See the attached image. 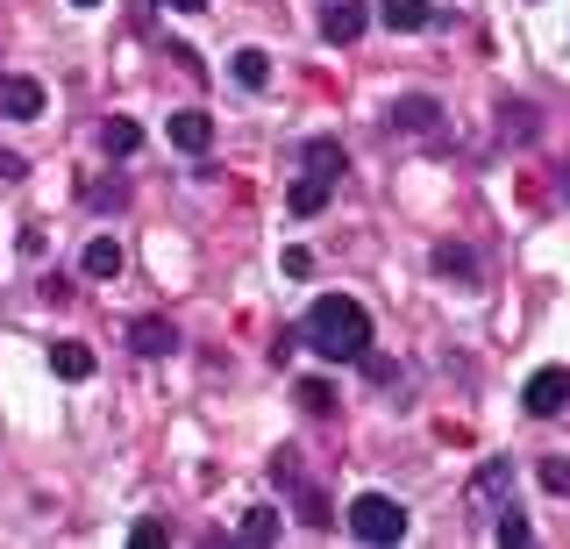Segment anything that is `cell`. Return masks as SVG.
I'll return each mask as SVG.
<instances>
[{
    "label": "cell",
    "mask_w": 570,
    "mask_h": 549,
    "mask_svg": "<svg viewBox=\"0 0 570 549\" xmlns=\"http://www.w3.org/2000/svg\"><path fill=\"white\" fill-rule=\"evenodd\" d=\"M307 350L314 357H328V364H364V350H371V314L356 307L350 293H321L314 307H307Z\"/></svg>",
    "instance_id": "obj_1"
},
{
    "label": "cell",
    "mask_w": 570,
    "mask_h": 549,
    "mask_svg": "<svg viewBox=\"0 0 570 549\" xmlns=\"http://www.w3.org/2000/svg\"><path fill=\"white\" fill-rule=\"evenodd\" d=\"M350 536L356 542H400L406 536V507L385 500V492H356L350 500Z\"/></svg>",
    "instance_id": "obj_2"
},
{
    "label": "cell",
    "mask_w": 570,
    "mask_h": 549,
    "mask_svg": "<svg viewBox=\"0 0 570 549\" xmlns=\"http://www.w3.org/2000/svg\"><path fill=\"white\" fill-rule=\"evenodd\" d=\"M521 406L534 421H557L570 406V364H542V371H534V379L521 385Z\"/></svg>",
    "instance_id": "obj_3"
},
{
    "label": "cell",
    "mask_w": 570,
    "mask_h": 549,
    "mask_svg": "<svg viewBox=\"0 0 570 549\" xmlns=\"http://www.w3.org/2000/svg\"><path fill=\"white\" fill-rule=\"evenodd\" d=\"M435 121H442V100L435 94H400L385 108V129H400V136H428Z\"/></svg>",
    "instance_id": "obj_4"
},
{
    "label": "cell",
    "mask_w": 570,
    "mask_h": 549,
    "mask_svg": "<svg viewBox=\"0 0 570 549\" xmlns=\"http://www.w3.org/2000/svg\"><path fill=\"white\" fill-rule=\"evenodd\" d=\"M129 350H136V357H171L178 329L165 322V314H142V322H129Z\"/></svg>",
    "instance_id": "obj_5"
},
{
    "label": "cell",
    "mask_w": 570,
    "mask_h": 549,
    "mask_svg": "<svg viewBox=\"0 0 570 549\" xmlns=\"http://www.w3.org/2000/svg\"><path fill=\"white\" fill-rule=\"evenodd\" d=\"M165 136H171V144L186 150V157H200V150L214 144V115H200V108H178V115L165 121Z\"/></svg>",
    "instance_id": "obj_6"
},
{
    "label": "cell",
    "mask_w": 570,
    "mask_h": 549,
    "mask_svg": "<svg viewBox=\"0 0 570 549\" xmlns=\"http://www.w3.org/2000/svg\"><path fill=\"white\" fill-rule=\"evenodd\" d=\"M371 29V14L356 8V0H328V8H321V37L328 43H356Z\"/></svg>",
    "instance_id": "obj_7"
},
{
    "label": "cell",
    "mask_w": 570,
    "mask_h": 549,
    "mask_svg": "<svg viewBox=\"0 0 570 549\" xmlns=\"http://www.w3.org/2000/svg\"><path fill=\"white\" fill-rule=\"evenodd\" d=\"M0 115H8V121H36V115H43V86L22 79V72L0 79Z\"/></svg>",
    "instance_id": "obj_8"
},
{
    "label": "cell",
    "mask_w": 570,
    "mask_h": 549,
    "mask_svg": "<svg viewBox=\"0 0 570 549\" xmlns=\"http://www.w3.org/2000/svg\"><path fill=\"white\" fill-rule=\"evenodd\" d=\"M328 193H335V179H321V171H299V179L285 186V207H293L299 222H314L321 207H328Z\"/></svg>",
    "instance_id": "obj_9"
},
{
    "label": "cell",
    "mask_w": 570,
    "mask_h": 549,
    "mask_svg": "<svg viewBox=\"0 0 570 549\" xmlns=\"http://www.w3.org/2000/svg\"><path fill=\"white\" fill-rule=\"evenodd\" d=\"M507 492H513V464H507V457H485V464L471 471V500L478 507H499Z\"/></svg>",
    "instance_id": "obj_10"
},
{
    "label": "cell",
    "mask_w": 570,
    "mask_h": 549,
    "mask_svg": "<svg viewBox=\"0 0 570 549\" xmlns=\"http://www.w3.org/2000/svg\"><path fill=\"white\" fill-rule=\"evenodd\" d=\"M379 22L392 29V37H414V29L435 22V8H428V0H379Z\"/></svg>",
    "instance_id": "obj_11"
},
{
    "label": "cell",
    "mask_w": 570,
    "mask_h": 549,
    "mask_svg": "<svg viewBox=\"0 0 570 549\" xmlns=\"http://www.w3.org/2000/svg\"><path fill=\"white\" fill-rule=\"evenodd\" d=\"M428 264H435V278H456V286H478V257L463 251V243H435V251H428Z\"/></svg>",
    "instance_id": "obj_12"
},
{
    "label": "cell",
    "mask_w": 570,
    "mask_h": 549,
    "mask_svg": "<svg viewBox=\"0 0 570 549\" xmlns=\"http://www.w3.org/2000/svg\"><path fill=\"white\" fill-rule=\"evenodd\" d=\"M79 272H86V278H121V243H115V236H94V243L79 251Z\"/></svg>",
    "instance_id": "obj_13"
},
{
    "label": "cell",
    "mask_w": 570,
    "mask_h": 549,
    "mask_svg": "<svg viewBox=\"0 0 570 549\" xmlns=\"http://www.w3.org/2000/svg\"><path fill=\"white\" fill-rule=\"evenodd\" d=\"M50 371H58L65 385L94 379V350H86V343H50Z\"/></svg>",
    "instance_id": "obj_14"
},
{
    "label": "cell",
    "mask_w": 570,
    "mask_h": 549,
    "mask_svg": "<svg viewBox=\"0 0 570 549\" xmlns=\"http://www.w3.org/2000/svg\"><path fill=\"white\" fill-rule=\"evenodd\" d=\"M299 157H307V171H321V179H343V171H350V150L335 144V136H314Z\"/></svg>",
    "instance_id": "obj_15"
},
{
    "label": "cell",
    "mask_w": 570,
    "mask_h": 549,
    "mask_svg": "<svg viewBox=\"0 0 570 549\" xmlns=\"http://www.w3.org/2000/svg\"><path fill=\"white\" fill-rule=\"evenodd\" d=\"M100 150H107V157H136V150H142V129H136L129 115H107V121H100Z\"/></svg>",
    "instance_id": "obj_16"
},
{
    "label": "cell",
    "mask_w": 570,
    "mask_h": 549,
    "mask_svg": "<svg viewBox=\"0 0 570 549\" xmlns=\"http://www.w3.org/2000/svg\"><path fill=\"white\" fill-rule=\"evenodd\" d=\"M228 72H236L243 94H264V86H272V58H264V50L249 43V50H236V65H228Z\"/></svg>",
    "instance_id": "obj_17"
},
{
    "label": "cell",
    "mask_w": 570,
    "mask_h": 549,
    "mask_svg": "<svg viewBox=\"0 0 570 549\" xmlns=\"http://www.w3.org/2000/svg\"><path fill=\"white\" fill-rule=\"evenodd\" d=\"M293 507H299V521H307L314 536H328V528H335V513H328V492H321V486H293Z\"/></svg>",
    "instance_id": "obj_18"
},
{
    "label": "cell",
    "mask_w": 570,
    "mask_h": 549,
    "mask_svg": "<svg viewBox=\"0 0 570 549\" xmlns=\"http://www.w3.org/2000/svg\"><path fill=\"white\" fill-rule=\"evenodd\" d=\"M236 536H243L249 549H264V542H278V507H249V513H243V528H236Z\"/></svg>",
    "instance_id": "obj_19"
},
{
    "label": "cell",
    "mask_w": 570,
    "mask_h": 549,
    "mask_svg": "<svg viewBox=\"0 0 570 549\" xmlns=\"http://www.w3.org/2000/svg\"><path fill=\"white\" fill-rule=\"evenodd\" d=\"M293 400L307 406V414H335V385H328V379H299V385H293Z\"/></svg>",
    "instance_id": "obj_20"
},
{
    "label": "cell",
    "mask_w": 570,
    "mask_h": 549,
    "mask_svg": "<svg viewBox=\"0 0 570 549\" xmlns=\"http://www.w3.org/2000/svg\"><path fill=\"white\" fill-rule=\"evenodd\" d=\"M528 536H534V528L521 521V513H513V507H499V521H492V542H499V549H521Z\"/></svg>",
    "instance_id": "obj_21"
},
{
    "label": "cell",
    "mask_w": 570,
    "mask_h": 549,
    "mask_svg": "<svg viewBox=\"0 0 570 549\" xmlns=\"http://www.w3.org/2000/svg\"><path fill=\"white\" fill-rule=\"evenodd\" d=\"M86 207H107V215H115V207H129V186H121V179H94V186H86Z\"/></svg>",
    "instance_id": "obj_22"
},
{
    "label": "cell",
    "mask_w": 570,
    "mask_h": 549,
    "mask_svg": "<svg viewBox=\"0 0 570 549\" xmlns=\"http://www.w3.org/2000/svg\"><path fill=\"white\" fill-rule=\"evenodd\" d=\"M534 478H542V492H570V457H542V464H534Z\"/></svg>",
    "instance_id": "obj_23"
},
{
    "label": "cell",
    "mask_w": 570,
    "mask_h": 549,
    "mask_svg": "<svg viewBox=\"0 0 570 549\" xmlns=\"http://www.w3.org/2000/svg\"><path fill=\"white\" fill-rule=\"evenodd\" d=\"M534 136V108H521V100H507V108H499V136Z\"/></svg>",
    "instance_id": "obj_24"
},
{
    "label": "cell",
    "mask_w": 570,
    "mask_h": 549,
    "mask_svg": "<svg viewBox=\"0 0 570 549\" xmlns=\"http://www.w3.org/2000/svg\"><path fill=\"white\" fill-rule=\"evenodd\" d=\"M364 379H371V385H392V379H400V364L379 357V350H364Z\"/></svg>",
    "instance_id": "obj_25"
},
{
    "label": "cell",
    "mask_w": 570,
    "mask_h": 549,
    "mask_svg": "<svg viewBox=\"0 0 570 549\" xmlns=\"http://www.w3.org/2000/svg\"><path fill=\"white\" fill-rule=\"evenodd\" d=\"M129 542H136V549H157V542H171V528H165V521H136Z\"/></svg>",
    "instance_id": "obj_26"
},
{
    "label": "cell",
    "mask_w": 570,
    "mask_h": 549,
    "mask_svg": "<svg viewBox=\"0 0 570 549\" xmlns=\"http://www.w3.org/2000/svg\"><path fill=\"white\" fill-rule=\"evenodd\" d=\"M272 478H278V486H299V450H278L272 457Z\"/></svg>",
    "instance_id": "obj_27"
},
{
    "label": "cell",
    "mask_w": 570,
    "mask_h": 549,
    "mask_svg": "<svg viewBox=\"0 0 570 549\" xmlns=\"http://www.w3.org/2000/svg\"><path fill=\"white\" fill-rule=\"evenodd\" d=\"M314 272V251H299V243H293V251H285V278H307Z\"/></svg>",
    "instance_id": "obj_28"
},
{
    "label": "cell",
    "mask_w": 570,
    "mask_h": 549,
    "mask_svg": "<svg viewBox=\"0 0 570 549\" xmlns=\"http://www.w3.org/2000/svg\"><path fill=\"white\" fill-rule=\"evenodd\" d=\"M22 171H29L22 157H14V150H0V179H22Z\"/></svg>",
    "instance_id": "obj_29"
},
{
    "label": "cell",
    "mask_w": 570,
    "mask_h": 549,
    "mask_svg": "<svg viewBox=\"0 0 570 549\" xmlns=\"http://www.w3.org/2000/svg\"><path fill=\"white\" fill-rule=\"evenodd\" d=\"M165 8H178V14H200V8H207V0H165Z\"/></svg>",
    "instance_id": "obj_30"
},
{
    "label": "cell",
    "mask_w": 570,
    "mask_h": 549,
    "mask_svg": "<svg viewBox=\"0 0 570 549\" xmlns=\"http://www.w3.org/2000/svg\"><path fill=\"white\" fill-rule=\"evenodd\" d=\"M71 8H100V0H71Z\"/></svg>",
    "instance_id": "obj_31"
}]
</instances>
